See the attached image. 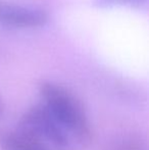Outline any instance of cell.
<instances>
[{"mask_svg": "<svg viewBox=\"0 0 149 150\" xmlns=\"http://www.w3.org/2000/svg\"><path fill=\"white\" fill-rule=\"evenodd\" d=\"M3 103L1 102V101H0V115H1V113L3 112Z\"/></svg>", "mask_w": 149, "mask_h": 150, "instance_id": "cell-6", "label": "cell"}, {"mask_svg": "<svg viewBox=\"0 0 149 150\" xmlns=\"http://www.w3.org/2000/svg\"><path fill=\"white\" fill-rule=\"evenodd\" d=\"M20 130L40 141L46 140L56 146L68 144V134L42 104L30 108L20 122Z\"/></svg>", "mask_w": 149, "mask_h": 150, "instance_id": "cell-2", "label": "cell"}, {"mask_svg": "<svg viewBox=\"0 0 149 150\" xmlns=\"http://www.w3.org/2000/svg\"><path fill=\"white\" fill-rule=\"evenodd\" d=\"M42 105L70 135L86 139L89 135V122L81 102L68 89L51 82L40 85Z\"/></svg>", "mask_w": 149, "mask_h": 150, "instance_id": "cell-1", "label": "cell"}, {"mask_svg": "<svg viewBox=\"0 0 149 150\" xmlns=\"http://www.w3.org/2000/svg\"><path fill=\"white\" fill-rule=\"evenodd\" d=\"M48 16L43 9L18 5L12 3H0V24L20 28H33L47 23Z\"/></svg>", "mask_w": 149, "mask_h": 150, "instance_id": "cell-3", "label": "cell"}, {"mask_svg": "<svg viewBox=\"0 0 149 150\" xmlns=\"http://www.w3.org/2000/svg\"><path fill=\"white\" fill-rule=\"evenodd\" d=\"M0 146L3 150H48L39 139L20 129L1 133Z\"/></svg>", "mask_w": 149, "mask_h": 150, "instance_id": "cell-4", "label": "cell"}, {"mask_svg": "<svg viewBox=\"0 0 149 150\" xmlns=\"http://www.w3.org/2000/svg\"><path fill=\"white\" fill-rule=\"evenodd\" d=\"M103 3H129L131 5H143L147 0H99Z\"/></svg>", "mask_w": 149, "mask_h": 150, "instance_id": "cell-5", "label": "cell"}]
</instances>
